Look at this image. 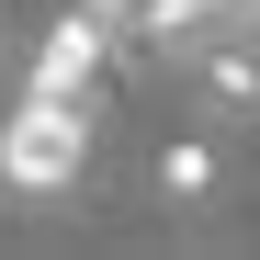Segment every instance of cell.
<instances>
[{"mask_svg":"<svg viewBox=\"0 0 260 260\" xmlns=\"http://www.w3.org/2000/svg\"><path fill=\"white\" fill-rule=\"evenodd\" d=\"M102 57H113V23L68 12V23L46 34V57H34V91H46V102H79V91L102 79Z\"/></svg>","mask_w":260,"mask_h":260,"instance_id":"obj_2","label":"cell"},{"mask_svg":"<svg viewBox=\"0 0 260 260\" xmlns=\"http://www.w3.org/2000/svg\"><path fill=\"white\" fill-rule=\"evenodd\" d=\"M192 68H204V102H215V113H260V34H238V23H226Z\"/></svg>","mask_w":260,"mask_h":260,"instance_id":"obj_4","label":"cell"},{"mask_svg":"<svg viewBox=\"0 0 260 260\" xmlns=\"http://www.w3.org/2000/svg\"><path fill=\"white\" fill-rule=\"evenodd\" d=\"M79 147H91L79 102L23 91V113L0 124V181H12V192H68V181H79Z\"/></svg>","mask_w":260,"mask_h":260,"instance_id":"obj_1","label":"cell"},{"mask_svg":"<svg viewBox=\"0 0 260 260\" xmlns=\"http://www.w3.org/2000/svg\"><path fill=\"white\" fill-rule=\"evenodd\" d=\"M158 192H170V204H204V192H215V147H192V136H181V147L158 158Z\"/></svg>","mask_w":260,"mask_h":260,"instance_id":"obj_5","label":"cell"},{"mask_svg":"<svg viewBox=\"0 0 260 260\" xmlns=\"http://www.w3.org/2000/svg\"><path fill=\"white\" fill-rule=\"evenodd\" d=\"M79 12H91V23H113V34H124V23L147 12V0H79Z\"/></svg>","mask_w":260,"mask_h":260,"instance_id":"obj_6","label":"cell"},{"mask_svg":"<svg viewBox=\"0 0 260 260\" xmlns=\"http://www.w3.org/2000/svg\"><path fill=\"white\" fill-rule=\"evenodd\" d=\"M226 23H238V0H147V12H136V46L147 57H204Z\"/></svg>","mask_w":260,"mask_h":260,"instance_id":"obj_3","label":"cell"}]
</instances>
